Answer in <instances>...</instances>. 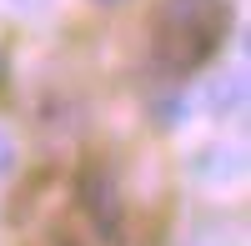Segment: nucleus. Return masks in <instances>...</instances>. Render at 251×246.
I'll return each instance as SVG.
<instances>
[{"instance_id":"f257e3e1","label":"nucleus","mask_w":251,"mask_h":246,"mask_svg":"<svg viewBox=\"0 0 251 246\" xmlns=\"http://www.w3.org/2000/svg\"><path fill=\"white\" fill-rule=\"evenodd\" d=\"M231 5L226 0H166L151 25V55L166 75H191L221 50Z\"/></svg>"},{"instance_id":"f03ea898","label":"nucleus","mask_w":251,"mask_h":246,"mask_svg":"<svg viewBox=\"0 0 251 246\" xmlns=\"http://www.w3.org/2000/svg\"><path fill=\"white\" fill-rule=\"evenodd\" d=\"M80 206H86V216L96 221V231L106 236L111 246L121 241V201H116V181L106 166H91L80 171Z\"/></svg>"},{"instance_id":"7ed1b4c3","label":"nucleus","mask_w":251,"mask_h":246,"mask_svg":"<svg viewBox=\"0 0 251 246\" xmlns=\"http://www.w3.org/2000/svg\"><path fill=\"white\" fill-rule=\"evenodd\" d=\"M211 106H216V111H221V106H226V111H236V106H241V80H236V75L226 80V91L211 86Z\"/></svg>"},{"instance_id":"20e7f679","label":"nucleus","mask_w":251,"mask_h":246,"mask_svg":"<svg viewBox=\"0 0 251 246\" xmlns=\"http://www.w3.org/2000/svg\"><path fill=\"white\" fill-rule=\"evenodd\" d=\"M10 166H15V146H10V136L0 131V176H10Z\"/></svg>"},{"instance_id":"39448f33","label":"nucleus","mask_w":251,"mask_h":246,"mask_svg":"<svg viewBox=\"0 0 251 246\" xmlns=\"http://www.w3.org/2000/svg\"><path fill=\"white\" fill-rule=\"evenodd\" d=\"M66 246H71V241H66Z\"/></svg>"}]
</instances>
